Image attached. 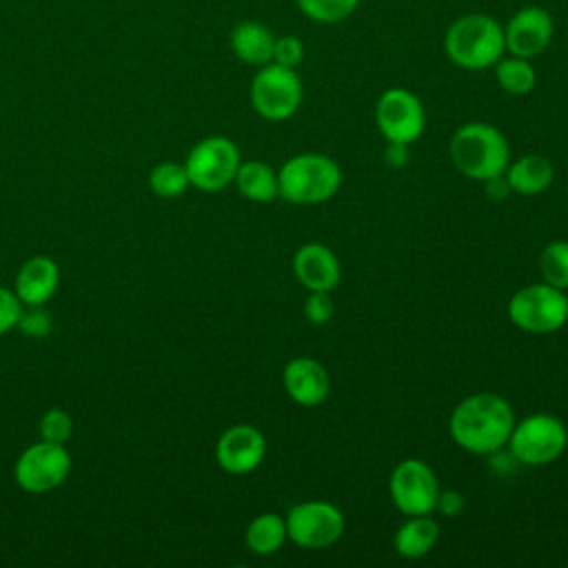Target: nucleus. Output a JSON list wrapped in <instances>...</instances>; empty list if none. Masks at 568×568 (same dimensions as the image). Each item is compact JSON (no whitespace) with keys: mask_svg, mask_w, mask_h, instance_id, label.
<instances>
[{"mask_svg":"<svg viewBox=\"0 0 568 568\" xmlns=\"http://www.w3.org/2000/svg\"><path fill=\"white\" fill-rule=\"evenodd\" d=\"M515 422V413L501 395L475 393L453 408L448 430L459 448L488 457L490 453L506 448Z\"/></svg>","mask_w":568,"mask_h":568,"instance_id":"1","label":"nucleus"},{"mask_svg":"<svg viewBox=\"0 0 568 568\" xmlns=\"http://www.w3.org/2000/svg\"><path fill=\"white\" fill-rule=\"evenodd\" d=\"M448 153L457 171L477 182L504 175L510 164L506 135L488 122L462 124L448 142Z\"/></svg>","mask_w":568,"mask_h":568,"instance_id":"2","label":"nucleus"},{"mask_svg":"<svg viewBox=\"0 0 568 568\" xmlns=\"http://www.w3.org/2000/svg\"><path fill=\"white\" fill-rule=\"evenodd\" d=\"M444 51L455 67L466 71L495 67L506 53L504 27L488 13H466L446 29Z\"/></svg>","mask_w":568,"mask_h":568,"instance_id":"3","label":"nucleus"},{"mask_svg":"<svg viewBox=\"0 0 568 568\" xmlns=\"http://www.w3.org/2000/svg\"><path fill=\"white\" fill-rule=\"evenodd\" d=\"M277 182L282 200L313 206L331 200L339 191L342 169L324 153H297L280 166Z\"/></svg>","mask_w":568,"mask_h":568,"instance_id":"4","label":"nucleus"},{"mask_svg":"<svg viewBox=\"0 0 568 568\" xmlns=\"http://www.w3.org/2000/svg\"><path fill=\"white\" fill-rule=\"evenodd\" d=\"M510 322L532 335H548L568 322V295L552 284H530L513 293L508 302Z\"/></svg>","mask_w":568,"mask_h":568,"instance_id":"5","label":"nucleus"},{"mask_svg":"<svg viewBox=\"0 0 568 568\" xmlns=\"http://www.w3.org/2000/svg\"><path fill=\"white\" fill-rule=\"evenodd\" d=\"M508 450L524 466H546L555 462L568 446L566 424L550 413H532L515 422Z\"/></svg>","mask_w":568,"mask_h":568,"instance_id":"6","label":"nucleus"},{"mask_svg":"<svg viewBox=\"0 0 568 568\" xmlns=\"http://www.w3.org/2000/svg\"><path fill=\"white\" fill-rule=\"evenodd\" d=\"M248 98L255 113L264 120H286L302 104V80L295 69L268 62L253 75Z\"/></svg>","mask_w":568,"mask_h":568,"instance_id":"7","label":"nucleus"},{"mask_svg":"<svg viewBox=\"0 0 568 568\" xmlns=\"http://www.w3.org/2000/svg\"><path fill=\"white\" fill-rule=\"evenodd\" d=\"M240 162V149L231 138L209 135L189 151L184 169L195 189L213 193L222 191L235 180Z\"/></svg>","mask_w":568,"mask_h":568,"instance_id":"8","label":"nucleus"},{"mask_svg":"<svg viewBox=\"0 0 568 568\" xmlns=\"http://www.w3.org/2000/svg\"><path fill=\"white\" fill-rule=\"evenodd\" d=\"M284 521H286L288 539L295 546L308 548V550H320L335 544L346 528V519L342 510L335 504L322 501V499L295 504L286 513Z\"/></svg>","mask_w":568,"mask_h":568,"instance_id":"9","label":"nucleus"},{"mask_svg":"<svg viewBox=\"0 0 568 568\" xmlns=\"http://www.w3.org/2000/svg\"><path fill=\"white\" fill-rule=\"evenodd\" d=\"M388 493L393 506L402 515H428L435 510L439 481L426 462L408 457L393 468L388 477Z\"/></svg>","mask_w":568,"mask_h":568,"instance_id":"10","label":"nucleus"},{"mask_svg":"<svg viewBox=\"0 0 568 568\" xmlns=\"http://www.w3.org/2000/svg\"><path fill=\"white\" fill-rule=\"evenodd\" d=\"M375 124L388 142H415L426 126L422 100L402 87L386 89L375 104Z\"/></svg>","mask_w":568,"mask_h":568,"instance_id":"11","label":"nucleus"},{"mask_svg":"<svg viewBox=\"0 0 568 568\" xmlns=\"http://www.w3.org/2000/svg\"><path fill=\"white\" fill-rule=\"evenodd\" d=\"M71 470V455L64 444H31L16 462V484L27 493H47L60 486Z\"/></svg>","mask_w":568,"mask_h":568,"instance_id":"12","label":"nucleus"},{"mask_svg":"<svg viewBox=\"0 0 568 568\" xmlns=\"http://www.w3.org/2000/svg\"><path fill=\"white\" fill-rule=\"evenodd\" d=\"M552 16L537 7V4H528L517 9L508 24L504 27V36H506V51L510 55H519V58H535L539 53H544L552 40Z\"/></svg>","mask_w":568,"mask_h":568,"instance_id":"13","label":"nucleus"},{"mask_svg":"<svg viewBox=\"0 0 568 568\" xmlns=\"http://www.w3.org/2000/svg\"><path fill=\"white\" fill-rule=\"evenodd\" d=\"M266 455L264 435L251 424H235L226 428L215 444V459L220 468L231 475H246L255 470Z\"/></svg>","mask_w":568,"mask_h":568,"instance_id":"14","label":"nucleus"},{"mask_svg":"<svg viewBox=\"0 0 568 568\" xmlns=\"http://www.w3.org/2000/svg\"><path fill=\"white\" fill-rule=\"evenodd\" d=\"M293 273L306 291L331 293L342 280V264L326 244L306 242L293 255Z\"/></svg>","mask_w":568,"mask_h":568,"instance_id":"15","label":"nucleus"},{"mask_svg":"<svg viewBox=\"0 0 568 568\" xmlns=\"http://www.w3.org/2000/svg\"><path fill=\"white\" fill-rule=\"evenodd\" d=\"M286 395L300 406H320L331 393L328 371L313 357H293L282 373Z\"/></svg>","mask_w":568,"mask_h":568,"instance_id":"16","label":"nucleus"},{"mask_svg":"<svg viewBox=\"0 0 568 568\" xmlns=\"http://www.w3.org/2000/svg\"><path fill=\"white\" fill-rule=\"evenodd\" d=\"M60 268L47 255L29 257L16 275V295L27 306H42L58 288Z\"/></svg>","mask_w":568,"mask_h":568,"instance_id":"17","label":"nucleus"},{"mask_svg":"<svg viewBox=\"0 0 568 568\" xmlns=\"http://www.w3.org/2000/svg\"><path fill=\"white\" fill-rule=\"evenodd\" d=\"M275 36L271 29L257 20H244L231 31V49L246 64H268L273 62Z\"/></svg>","mask_w":568,"mask_h":568,"instance_id":"18","label":"nucleus"},{"mask_svg":"<svg viewBox=\"0 0 568 568\" xmlns=\"http://www.w3.org/2000/svg\"><path fill=\"white\" fill-rule=\"evenodd\" d=\"M504 175H506L513 193L539 195L552 184L555 169L548 158L528 153V155H521L515 162H510Z\"/></svg>","mask_w":568,"mask_h":568,"instance_id":"19","label":"nucleus"},{"mask_svg":"<svg viewBox=\"0 0 568 568\" xmlns=\"http://www.w3.org/2000/svg\"><path fill=\"white\" fill-rule=\"evenodd\" d=\"M439 537V524L428 515H410L393 535L395 552L404 559H419L433 550Z\"/></svg>","mask_w":568,"mask_h":568,"instance_id":"20","label":"nucleus"},{"mask_svg":"<svg viewBox=\"0 0 568 568\" xmlns=\"http://www.w3.org/2000/svg\"><path fill=\"white\" fill-rule=\"evenodd\" d=\"M235 186L237 191L257 204L273 202L280 197V182H277V171L268 166L266 162L260 160H246L240 162V169L235 173Z\"/></svg>","mask_w":568,"mask_h":568,"instance_id":"21","label":"nucleus"},{"mask_svg":"<svg viewBox=\"0 0 568 568\" xmlns=\"http://www.w3.org/2000/svg\"><path fill=\"white\" fill-rule=\"evenodd\" d=\"M286 539H288L286 521H284V517H280L275 513H262V515L253 517L244 532V541H246L248 550L260 557L277 552Z\"/></svg>","mask_w":568,"mask_h":568,"instance_id":"22","label":"nucleus"},{"mask_svg":"<svg viewBox=\"0 0 568 568\" xmlns=\"http://www.w3.org/2000/svg\"><path fill=\"white\" fill-rule=\"evenodd\" d=\"M495 78H497V84L510 95H526L535 89V82H537V73L532 64L519 55L499 58L495 62Z\"/></svg>","mask_w":568,"mask_h":568,"instance_id":"23","label":"nucleus"},{"mask_svg":"<svg viewBox=\"0 0 568 568\" xmlns=\"http://www.w3.org/2000/svg\"><path fill=\"white\" fill-rule=\"evenodd\" d=\"M149 184H151V191L164 200L180 197L191 186L184 164H175V162H160L158 166H153L149 175Z\"/></svg>","mask_w":568,"mask_h":568,"instance_id":"24","label":"nucleus"},{"mask_svg":"<svg viewBox=\"0 0 568 568\" xmlns=\"http://www.w3.org/2000/svg\"><path fill=\"white\" fill-rule=\"evenodd\" d=\"M539 271L546 284H552L561 291L568 288V242L552 240L544 246L539 255Z\"/></svg>","mask_w":568,"mask_h":568,"instance_id":"25","label":"nucleus"},{"mask_svg":"<svg viewBox=\"0 0 568 568\" xmlns=\"http://www.w3.org/2000/svg\"><path fill=\"white\" fill-rule=\"evenodd\" d=\"M362 0H297L300 11L313 22L333 24L348 18Z\"/></svg>","mask_w":568,"mask_h":568,"instance_id":"26","label":"nucleus"},{"mask_svg":"<svg viewBox=\"0 0 568 568\" xmlns=\"http://www.w3.org/2000/svg\"><path fill=\"white\" fill-rule=\"evenodd\" d=\"M71 430H73V419L62 408H49L40 419V435L44 442L64 444L71 437Z\"/></svg>","mask_w":568,"mask_h":568,"instance_id":"27","label":"nucleus"},{"mask_svg":"<svg viewBox=\"0 0 568 568\" xmlns=\"http://www.w3.org/2000/svg\"><path fill=\"white\" fill-rule=\"evenodd\" d=\"M304 60V44L297 36H282L275 38V47H273V62L295 69L300 62Z\"/></svg>","mask_w":568,"mask_h":568,"instance_id":"28","label":"nucleus"},{"mask_svg":"<svg viewBox=\"0 0 568 568\" xmlns=\"http://www.w3.org/2000/svg\"><path fill=\"white\" fill-rule=\"evenodd\" d=\"M304 317L311 324H326L333 317V300L326 291H308L304 302Z\"/></svg>","mask_w":568,"mask_h":568,"instance_id":"29","label":"nucleus"},{"mask_svg":"<svg viewBox=\"0 0 568 568\" xmlns=\"http://www.w3.org/2000/svg\"><path fill=\"white\" fill-rule=\"evenodd\" d=\"M18 328L29 337H44L51 331V317L40 306H29L27 311L22 308L18 317Z\"/></svg>","mask_w":568,"mask_h":568,"instance_id":"30","label":"nucleus"},{"mask_svg":"<svg viewBox=\"0 0 568 568\" xmlns=\"http://www.w3.org/2000/svg\"><path fill=\"white\" fill-rule=\"evenodd\" d=\"M22 313V302L16 291L0 286V335L18 326V317Z\"/></svg>","mask_w":568,"mask_h":568,"instance_id":"31","label":"nucleus"},{"mask_svg":"<svg viewBox=\"0 0 568 568\" xmlns=\"http://www.w3.org/2000/svg\"><path fill=\"white\" fill-rule=\"evenodd\" d=\"M466 506V499L459 490H442L439 488V495H437V501H435V510L442 515V517H457Z\"/></svg>","mask_w":568,"mask_h":568,"instance_id":"32","label":"nucleus"},{"mask_svg":"<svg viewBox=\"0 0 568 568\" xmlns=\"http://www.w3.org/2000/svg\"><path fill=\"white\" fill-rule=\"evenodd\" d=\"M408 158H410L408 144H404V142H388L386 149H384V160H386V164H388L390 169H402V166H406V164H408Z\"/></svg>","mask_w":568,"mask_h":568,"instance_id":"33","label":"nucleus"},{"mask_svg":"<svg viewBox=\"0 0 568 568\" xmlns=\"http://www.w3.org/2000/svg\"><path fill=\"white\" fill-rule=\"evenodd\" d=\"M493 462H490V468L495 470V473H499V475H513V470H515V466L519 464L517 459H515V455L508 450H504V448H499V450H495V453H490L488 455Z\"/></svg>","mask_w":568,"mask_h":568,"instance_id":"34","label":"nucleus"},{"mask_svg":"<svg viewBox=\"0 0 568 568\" xmlns=\"http://www.w3.org/2000/svg\"><path fill=\"white\" fill-rule=\"evenodd\" d=\"M484 191L490 200H506L513 191H510V184L506 180V175H497V178H490L484 182Z\"/></svg>","mask_w":568,"mask_h":568,"instance_id":"35","label":"nucleus"},{"mask_svg":"<svg viewBox=\"0 0 568 568\" xmlns=\"http://www.w3.org/2000/svg\"><path fill=\"white\" fill-rule=\"evenodd\" d=\"M566 193H568V186H566Z\"/></svg>","mask_w":568,"mask_h":568,"instance_id":"36","label":"nucleus"}]
</instances>
